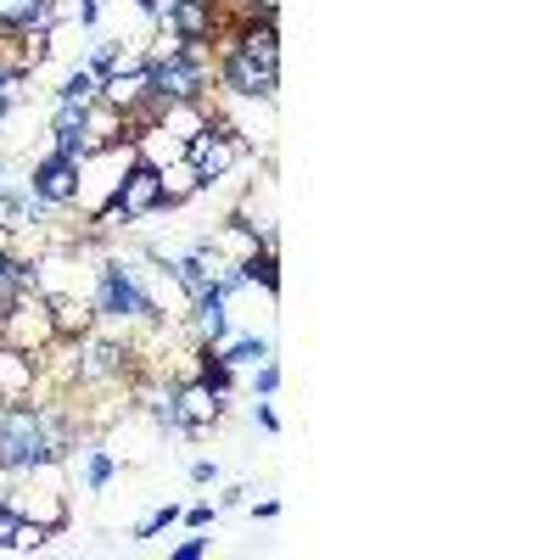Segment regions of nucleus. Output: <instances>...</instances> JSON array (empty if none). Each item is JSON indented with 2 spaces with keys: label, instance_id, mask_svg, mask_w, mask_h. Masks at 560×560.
I'll return each instance as SVG.
<instances>
[{
  "label": "nucleus",
  "instance_id": "1",
  "mask_svg": "<svg viewBox=\"0 0 560 560\" xmlns=\"http://www.w3.org/2000/svg\"><path fill=\"white\" fill-rule=\"evenodd\" d=\"M158 102H208V84H219V62H208V39H179V51L147 62Z\"/></svg>",
  "mask_w": 560,
  "mask_h": 560
},
{
  "label": "nucleus",
  "instance_id": "2",
  "mask_svg": "<svg viewBox=\"0 0 560 560\" xmlns=\"http://www.w3.org/2000/svg\"><path fill=\"white\" fill-rule=\"evenodd\" d=\"M179 158L197 168L202 185H219V179L236 174V163L247 158V140H242V129L230 124L224 113H213L197 135H185V140H179Z\"/></svg>",
  "mask_w": 560,
  "mask_h": 560
},
{
  "label": "nucleus",
  "instance_id": "3",
  "mask_svg": "<svg viewBox=\"0 0 560 560\" xmlns=\"http://www.w3.org/2000/svg\"><path fill=\"white\" fill-rule=\"evenodd\" d=\"M140 152H135V140H118V147H102V152H90L84 163H79V191H73V208L84 213V224L96 219L113 197H118V185H124V174H129V163H135Z\"/></svg>",
  "mask_w": 560,
  "mask_h": 560
},
{
  "label": "nucleus",
  "instance_id": "4",
  "mask_svg": "<svg viewBox=\"0 0 560 560\" xmlns=\"http://www.w3.org/2000/svg\"><path fill=\"white\" fill-rule=\"evenodd\" d=\"M90 303H96V319H107V325H152L158 319L152 303L140 298V287H135V275H129L124 258H107L96 269V292H90Z\"/></svg>",
  "mask_w": 560,
  "mask_h": 560
},
{
  "label": "nucleus",
  "instance_id": "5",
  "mask_svg": "<svg viewBox=\"0 0 560 560\" xmlns=\"http://www.w3.org/2000/svg\"><path fill=\"white\" fill-rule=\"evenodd\" d=\"M23 522H39V527H51V533H62L68 527V504H62V465L57 459H45V465H34L28 477H18V488H12V499H7Z\"/></svg>",
  "mask_w": 560,
  "mask_h": 560
},
{
  "label": "nucleus",
  "instance_id": "6",
  "mask_svg": "<svg viewBox=\"0 0 560 560\" xmlns=\"http://www.w3.org/2000/svg\"><path fill=\"white\" fill-rule=\"evenodd\" d=\"M0 342L18 348V353H45L57 342V325H51V298L45 292H23L12 298L7 308H0Z\"/></svg>",
  "mask_w": 560,
  "mask_h": 560
},
{
  "label": "nucleus",
  "instance_id": "7",
  "mask_svg": "<svg viewBox=\"0 0 560 560\" xmlns=\"http://www.w3.org/2000/svg\"><path fill=\"white\" fill-rule=\"evenodd\" d=\"M219 57H247V62L280 73V23H275V18H247V23H236V28L219 39Z\"/></svg>",
  "mask_w": 560,
  "mask_h": 560
},
{
  "label": "nucleus",
  "instance_id": "8",
  "mask_svg": "<svg viewBox=\"0 0 560 560\" xmlns=\"http://www.w3.org/2000/svg\"><path fill=\"white\" fill-rule=\"evenodd\" d=\"M219 90L224 96H236V102H275V90H280V73L275 68H258L247 57H219Z\"/></svg>",
  "mask_w": 560,
  "mask_h": 560
},
{
  "label": "nucleus",
  "instance_id": "9",
  "mask_svg": "<svg viewBox=\"0 0 560 560\" xmlns=\"http://www.w3.org/2000/svg\"><path fill=\"white\" fill-rule=\"evenodd\" d=\"M96 96L118 113H135L140 102L152 96V73H147V57H118V68L107 79H96Z\"/></svg>",
  "mask_w": 560,
  "mask_h": 560
},
{
  "label": "nucleus",
  "instance_id": "10",
  "mask_svg": "<svg viewBox=\"0 0 560 560\" xmlns=\"http://www.w3.org/2000/svg\"><path fill=\"white\" fill-rule=\"evenodd\" d=\"M28 191L45 202V208H73V191H79V168L62 163L57 152H45L28 174Z\"/></svg>",
  "mask_w": 560,
  "mask_h": 560
},
{
  "label": "nucleus",
  "instance_id": "11",
  "mask_svg": "<svg viewBox=\"0 0 560 560\" xmlns=\"http://www.w3.org/2000/svg\"><path fill=\"white\" fill-rule=\"evenodd\" d=\"M174 409H179V432H191V438H202V432H213L219 420H224V404L191 376V382H179L174 387Z\"/></svg>",
  "mask_w": 560,
  "mask_h": 560
},
{
  "label": "nucleus",
  "instance_id": "12",
  "mask_svg": "<svg viewBox=\"0 0 560 560\" xmlns=\"http://www.w3.org/2000/svg\"><path fill=\"white\" fill-rule=\"evenodd\" d=\"M51 298V325H57V342H79L96 331V303L79 298V292H45Z\"/></svg>",
  "mask_w": 560,
  "mask_h": 560
},
{
  "label": "nucleus",
  "instance_id": "13",
  "mask_svg": "<svg viewBox=\"0 0 560 560\" xmlns=\"http://www.w3.org/2000/svg\"><path fill=\"white\" fill-rule=\"evenodd\" d=\"M34 382H39L34 353H18V348L0 342V404H28L34 398Z\"/></svg>",
  "mask_w": 560,
  "mask_h": 560
},
{
  "label": "nucleus",
  "instance_id": "14",
  "mask_svg": "<svg viewBox=\"0 0 560 560\" xmlns=\"http://www.w3.org/2000/svg\"><path fill=\"white\" fill-rule=\"evenodd\" d=\"M79 135H84V152H102V147H118V140H129V135H124V113H118V107H107L102 96L84 107Z\"/></svg>",
  "mask_w": 560,
  "mask_h": 560
},
{
  "label": "nucleus",
  "instance_id": "15",
  "mask_svg": "<svg viewBox=\"0 0 560 560\" xmlns=\"http://www.w3.org/2000/svg\"><path fill=\"white\" fill-rule=\"evenodd\" d=\"M185 314H191V331H197V342H219V337L230 331V298H224L219 287L197 292Z\"/></svg>",
  "mask_w": 560,
  "mask_h": 560
},
{
  "label": "nucleus",
  "instance_id": "16",
  "mask_svg": "<svg viewBox=\"0 0 560 560\" xmlns=\"http://www.w3.org/2000/svg\"><path fill=\"white\" fill-rule=\"evenodd\" d=\"M213 353H219V364H230V370H242V364H264V359H275V342L269 337H258V331H236V337H219L213 342Z\"/></svg>",
  "mask_w": 560,
  "mask_h": 560
},
{
  "label": "nucleus",
  "instance_id": "17",
  "mask_svg": "<svg viewBox=\"0 0 560 560\" xmlns=\"http://www.w3.org/2000/svg\"><path fill=\"white\" fill-rule=\"evenodd\" d=\"M158 191H163V208H185L197 191H208V185L197 179V168L185 163V158H174V163L158 168Z\"/></svg>",
  "mask_w": 560,
  "mask_h": 560
},
{
  "label": "nucleus",
  "instance_id": "18",
  "mask_svg": "<svg viewBox=\"0 0 560 560\" xmlns=\"http://www.w3.org/2000/svg\"><path fill=\"white\" fill-rule=\"evenodd\" d=\"M23 292H39V264L0 247V308H7L12 298H23Z\"/></svg>",
  "mask_w": 560,
  "mask_h": 560
},
{
  "label": "nucleus",
  "instance_id": "19",
  "mask_svg": "<svg viewBox=\"0 0 560 560\" xmlns=\"http://www.w3.org/2000/svg\"><path fill=\"white\" fill-rule=\"evenodd\" d=\"M208 242H213V253H219L224 264H247V258L258 253V236H253V230H247L242 219H230V224H219V230H213Z\"/></svg>",
  "mask_w": 560,
  "mask_h": 560
},
{
  "label": "nucleus",
  "instance_id": "20",
  "mask_svg": "<svg viewBox=\"0 0 560 560\" xmlns=\"http://www.w3.org/2000/svg\"><path fill=\"white\" fill-rule=\"evenodd\" d=\"M242 275H247V287H264L269 298L280 292V247H258L247 264H236Z\"/></svg>",
  "mask_w": 560,
  "mask_h": 560
},
{
  "label": "nucleus",
  "instance_id": "21",
  "mask_svg": "<svg viewBox=\"0 0 560 560\" xmlns=\"http://www.w3.org/2000/svg\"><path fill=\"white\" fill-rule=\"evenodd\" d=\"M113 477H118V459H113L107 448H90V454H84V488H90V493H102Z\"/></svg>",
  "mask_w": 560,
  "mask_h": 560
},
{
  "label": "nucleus",
  "instance_id": "22",
  "mask_svg": "<svg viewBox=\"0 0 560 560\" xmlns=\"http://www.w3.org/2000/svg\"><path fill=\"white\" fill-rule=\"evenodd\" d=\"M57 102L90 107V102H96V73H90V68H73V73L62 79V90H57Z\"/></svg>",
  "mask_w": 560,
  "mask_h": 560
},
{
  "label": "nucleus",
  "instance_id": "23",
  "mask_svg": "<svg viewBox=\"0 0 560 560\" xmlns=\"http://www.w3.org/2000/svg\"><path fill=\"white\" fill-rule=\"evenodd\" d=\"M174 522H179V504H163V510H152V516L135 527V544H152V538H163Z\"/></svg>",
  "mask_w": 560,
  "mask_h": 560
},
{
  "label": "nucleus",
  "instance_id": "24",
  "mask_svg": "<svg viewBox=\"0 0 560 560\" xmlns=\"http://www.w3.org/2000/svg\"><path fill=\"white\" fill-rule=\"evenodd\" d=\"M118 57H124V51H118V39H96V45H90V62H84V68L96 73V79H107V73L118 68Z\"/></svg>",
  "mask_w": 560,
  "mask_h": 560
},
{
  "label": "nucleus",
  "instance_id": "25",
  "mask_svg": "<svg viewBox=\"0 0 560 560\" xmlns=\"http://www.w3.org/2000/svg\"><path fill=\"white\" fill-rule=\"evenodd\" d=\"M275 393H280V364L275 359L253 364V398H275Z\"/></svg>",
  "mask_w": 560,
  "mask_h": 560
},
{
  "label": "nucleus",
  "instance_id": "26",
  "mask_svg": "<svg viewBox=\"0 0 560 560\" xmlns=\"http://www.w3.org/2000/svg\"><path fill=\"white\" fill-rule=\"evenodd\" d=\"M18 522H23V516H18V510H12L7 499H0V549H12V538H18Z\"/></svg>",
  "mask_w": 560,
  "mask_h": 560
},
{
  "label": "nucleus",
  "instance_id": "27",
  "mask_svg": "<svg viewBox=\"0 0 560 560\" xmlns=\"http://www.w3.org/2000/svg\"><path fill=\"white\" fill-rule=\"evenodd\" d=\"M179 516H185V522H191V527L202 533V527H213V516H219V504H208V499H202V504H191V510H179Z\"/></svg>",
  "mask_w": 560,
  "mask_h": 560
},
{
  "label": "nucleus",
  "instance_id": "28",
  "mask_svg": "<svg viewBox=\"0 0 560 560\" xmlns=\"http://www.w3.org/2000/svg\"><path fill=\"white\" fill-rule=\"evenodd\" d=\"M253 427H264V432H280V420H275L269 398H253Z\"/></svg>",
  "mask_w": 560,
  "mask_h": 560
},
{
  "label": "nucleus",
  "instance_id": "29",
  "mask_svg": "<svg viewBox=\"0 0 560 560\" xmlns=\"http://www.w3.org/2000/svg\"><path fill=\"white\" fill-rule=\"evenodd\" d=\"M191 482H197V488L219 482V465H213V459H197V465H191Z\"/></svg>",
  "mask_w": 560,
  "mask_h": 560
},
{
  "label": "nucleus",
  "instance_id": "30",
  "mask_svg": "<svg viewBox=\"0 0 560 560\" xmlns=\"http://www.w3.org/2000/svg\"><path fill=\"white\" fill-rule=\"evenodd\" d=\"M208 555V538H185L179 549H174V560H202Z\"/></svg>",
  "mask_w": 560,
  "mask_h": 560
},
{
  "label": "nucleus",
  "instance_id": "31",
  "mask_svg": "<svg viewBox=\"0 0 560 560\" xmlns=\"http://www.w3.org/2000/svg\"><path fill=\"white\" fill-rule=\"evenodd\" d=\"M79 23L96 28V23H102V0H79Z\"/></svg>",
  "mask_w": 560,
  "mask_h": 560
},
{
  "label": "nucleus",
  "instance_id": "32",
  "mask_svg": "<svg viewBox=\"0 0 560 560\" xmlns=\"http://www.w3.org/2000/svg\"><path fill=\"white\" fill-rule=\"evenodd\" d=\"M280 516V499H258V522H275Z\"/></svg>",
  "mask_w": 560,
  "mask_h": 560
},
{
  "label": "nucleus",
  "instance_id": "33",
  "mask_svg": "<svg viewBox=\"0 0 560 560\" xmlns=\"http://www.w3.org/2000/svg\"><path fill=\"white\" fill-rule=\"evenodd\" d=\"M247 493H253V488H230V493L219 499V510H230V504H247Z\"/></svg>",
  "mask_w": 560,
  "mask_h": 560
},
{
  "label": "nucleus",
  "instance_id": "34",
  "mask_svg": "<svg viewBox=\"0 0 560 560\" xmlns=\"http://www.w3.org/2000/svg\"><path fill=\"white\" fill-rule=\"evenodd\" d=\"M0 174H7V163H0Z\"/></svg>",
  "mask_w": 560,
  "mask_h": 560
}]
</instances>
